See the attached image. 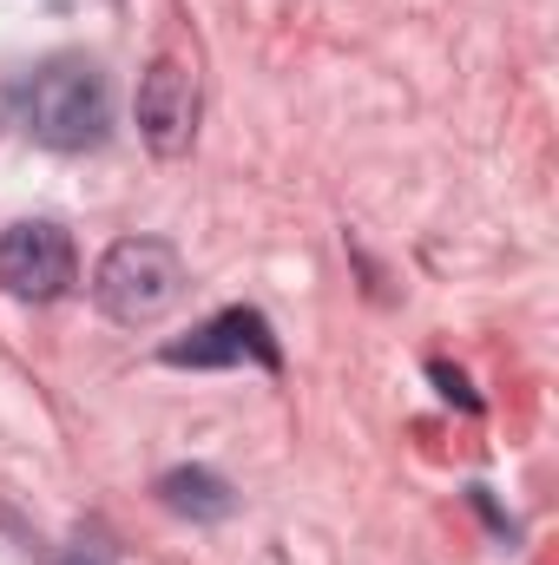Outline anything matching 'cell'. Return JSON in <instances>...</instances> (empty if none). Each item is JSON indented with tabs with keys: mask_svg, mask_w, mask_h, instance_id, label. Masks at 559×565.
I'll use <instances>...</instances> for the list:
<instances>
[{
	"mask_svg": "<svg viewBox=\"0 0 559 565\" xmlns=\"http://www.w3.org/2000/svg\"><path fill=\"white\" fill-rule=\"evenodd\" d=\"M7 106L27 126V139H40L46 151H93L113 132V86L80 53H53L33 73H20Z\"/></svg>",
	"mask_w": 559,
	"mask_h": 565,
	"instance_id": "1",
	"label": "cell"
},
{
	"mask_svg": "<svg viewBox=\"0 0 559 565\" xmlns=\"http://www.w3.org/2000/svg\"><path fill=\"white\" fill-rule=\"evenodd\" d=\"M178 296H184V257L165 237H119L93 270V302L119 329H151L158 316L178 309Z\"/></svg>",
	"mask_w": 559,
	"mask_h": 565,
	"instance_id": "2",
	"label": "cell"
},
{
	"mask_svg": "<svg viewBox=\"0 0 559 565\" xmlns=\"http://www.w3.org/2000/svg\"><path fill=\"white\" fill-rule=\"evenodd\" d=\"M73 282H80V250H73V237L60 224L27 217V224L0 231V289L7 296H20V302H60Z\"/></svg>",
	"mask_w": 559,
	"mask_h": 565,
	"instance_id": "3",
	"label": "cell"
},
{
	"mask_svg": "<svg viewBox=\"0 0 559 565\" xmlns=\"http://www.w3.org/2000/svg\"><path fill=\"white\" fill-rule=\"evenodd\" d=\"M165 355V369H244V362H257V369H283V342L277 329H271V316L264 309H218L211 322H198L184 342H165L158 349Z\"/></svg>",
	"mask_w": 559,
	"mask_h": 565,
	"instance_id": "4",
	"label": "cell"
},
{
	"mask_svg": "<svg viewBox=\"0 0 559 565\" xmlns=\"http://www.w3.org/2000/svg\"><path fill=\"white\" fill-rule=\"evenodd\" d=\"M139 139L158 158H184L198 139V73L184 60H151L139 79Z\"/></svg>",
	"mask_w": 559,
	"mask_h": 565,
	"instance_id": "5",
	"label": "cell"
},
{
	"mask_svg": "<svg viewBox=\"0 0 559 565\" xmlns=\"http://www.w3.org/2000/svg\"><path fill=\"white\" fill-rule=\"evenodd\" d=\"M158 500L178 513V520H231L238 513V493L211 473V467H171L165 480H158Z\"/></svg>",
	"mask_w": 559,
	"mask_h": 565,
	"instance_id": "6",
	"label": "cell"
},
{
	"mask_svg": "<svg viewBox=\"0 0 559 565\" xmlns=\"http://www.w3.org/2000/svg\"><path fill=\"white\" fill-rule=\"evenodd\" d=\"M53 565H119V553H113V540H106V533H80V540H73Z\"/></svg>",
	"mask_w": 559,
	"mask_h": 565,
	"instance_id": "7",
	"label": "cell"
},
{
	"mask_svg": "<svg viewBox=\"0 0 559 565\" xmlns=\"http://www.w3.org/2000/svg\"><path fill=\"white\" fill-rule=\"evenodd\" d=\"M428 375H434V382H441V395H447V402H461L467 415L481 408V395L467 388V375H461V369H447V362H428Z\"/></svg>",
	"mask_w": 559,
	"mask_h": 565,
	"instance_id": "8",
	"label": "cell"
}]
</instances>
